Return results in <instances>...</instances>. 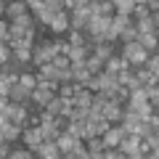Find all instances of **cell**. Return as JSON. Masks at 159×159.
<instances>
[{
    "instance_id": "obj_35",
    "label": "cell",
    "mask_w": 159,
    "mask_h": 159,
    "mask_svg": "<svg viewBox=\"0 0 159 159\" xmlns=\"http://www.w3.org/2000/svg\"><path fill=\"white\" fill-rule=\"evenodd\" d=\"M69 157H72V159H90V151L85 148V151H80V154H69Z\"/></svg>"
},
{
    "instance_id": "obj_37",
    "label": "cell",
    "mask_w": 159,
    "mask_h": 159,
    "mask_svg": "<svg viewBox=\"0 0 159 159\" xmlns=\"http://www.w3.org/2000/svg\"><path fill=\"white\" fill-rule=\"evenodd\" d=\"M151 21H154V27H157V32H159V11L151 13Z\"/></svg>"
},
{
    "instance_id": "obj_12",
    "label": "cell",
    "mask_w": 159,
    "mask_h": 159,
    "mask_svg": "<svg viewBox=\"0 0 159 159\" xmlns=\"http://www.w3.org/2000/svg\"><path fill=\"white\" fill-rule=\"evenodd\" d=\"M40 130H43L45 143H58V138H61V133H64V130L56 127V119H53V122H45V125H40Z\"/></svg>"
},
{
    "instance_id": "obj_24",
    "label": "cell",
    "mask_w": 159,
    "mask_h": 159,
    "mask_svg": "<svg viewBox=\"0 0 159 159\" xmlns=\"http://www.w3.org/2000/svg\"><path fill=\"white\" fill-rule=\"evenodd\" d=\"M133 16H135V21H143V19H151V11H148L146 3H138V6H135V13H133Z\"/></svg>"
},
{
    "instance_id": "obj_22",
    "label": "cell",
    "mask_w": 159,
    "mask_h": 159,
    "mask_svg": "<svg viewBox=\"0 0 159 159\" xmlns=\"http://www.w3.org/2000/svg\"><path fill=\"white\" fill-rule=\"evenodd\" d=\"M135 27H138V34H157V27H154L151 19H143V21H138Z\"/></svg>"
},
{
    "instance_id": "obj_38",
    "label": "cell",
    "mask_w": 159,
    "mask_h": 159,
    "mask_svg": "<svg viewBox=\"0 0 159 159\" xmlns=\"http://www.w3.org/2000/svg\"><path fill=\"white\" fill-rule=\"evenodd\" d=\"M146 159H159V151H151V154H146Z\"/></svg>"
},
{
    "instance_id": "obj_10",
    "label": "cell",
    "mask_w": 159,
    "mask_h": 159,
    "mask_svg": "<svg viewBox=\"0 0 159 159\" xmlns=\"http://www.w3.org/2000/svg\"><path fill=\"white\" fill-rule=\"evenodd\" d=\"M69 19H72V13H69V11H61V13L56 16V21L48 27V29L53 32V37H56V34H61V32H69Z\"/></svg>"
},
{
    "instance_id": "obj_6",
    "label": "cell",
    "mask_w": 159,
    "mask_h": 159,
    "mask_svg": "<svg viewBox=\"0 0 159 159\" xmlns=\"http://www.w3.org/2000/svg\"><path fill=\"white\" fill-rule=\"evenodd\" d=\"M103 119H109V122H111V125H119V122H122V114H125V109L119 106V103H114V101H109L106 103V109H103Z\"/></svg>"
},
{
    "instance_id": "obj_14",
    "label": "cell",
    "mask_w": 159,
    "mask_h": 159,
    "mask_svg": "<svg viewBox=\"0 0 159 159\" xmlns=\"http://www.w3.org/2000/svg\"><path fill=\"white\" fill-rule=\"evenodd\" d=\"M72 74H74V82H77V85H82V88H88V82L96 77V74H93L88 66H74Z\"/></svg>"
},
{
    "instance_id": "obj_5",
    "label": "cell",
    "mask_w": 159,
    "mask_h": 159,
    "mask_svg": "<svg viewBox=\"0 0 159 159\" xmlns=\"http://www.w3.org/2000/svg\"><path fill=\"white\" fill-rule=\"evenodd\" d=\"M53 96H56L53 90H48V88L37 85V90H32V103H34L37 109H45L48 101H53Z\"/></svg>"
},
{
    "instance_id": "obj_31",
    "label": "cell",
    "mask_w": 159,
    "mask_h": 159,
    "mask_svg": "<svg viewBox=\"0 0 159 159\" xmlns=\"http://www.w3.org/2000/svg\"><path fill=\"white\" fill-rule=\"evenodd\" d=\"M103 159H127V154H122L119 148H106L103 151Z\"/></svg>"
},
{
    "instance_id": "obj_34",
    "label": "cell",
    "mask_w": 159,
    "mask_h": 159,
    "mask_svg": "<svg viewBox=\"0 0 159 159\" xmlns=\"http://www.w3.org/2000/svg\"><path fill=\"white\" fill-rule=\"evenodd\" d=\"M148 125H151L154 130H159V111H154L151 117H148Z\"/></svg>"
},
{
    "instance_id": "obj_29",
    "label": "cell",
    "mask_w": 159,
    "mask_h": 159,
    "mask_svg": "<svg viewBox=\"0 0 159 159\" xmlns=\"http://www.w3.org/2000/svg\"><path fill=\"white\" fill-rule=\"evenodd\" d=\"M146 69H148V72H154V74L159 72V53H151V56H148V61H146Z\"/></svg>"
},
{
    "instance_id": "obj_4",
    "label": "cell",
    "mask_w": 159,
    "mask_h": 159,
    "mask_svg": "<svg viewBox=\"0 0 159 159\" xmlns=\"http://www.w3.org/2000/svg\"><path fill=\"white\" fill-rule=\"evenodd\" d=\"M101 138H103V146H106V148H119V143L127 138V133H125L122 125H114L111 130H109L106 135H101Z\"/></svg>"
},
{
    "instance_id": "obj_39",
    "label": "cell",
    "mask_w": 159,
    "mask_h": 159,
    "mask_svg": "<svg viewBox=\"0 0 159 159\" xmlns=\"http://www.w3.org/2000/svg\"><path fill=\"white\" fill-rule=\"evenodd\" d=\"M90 159H103V151H98V154H90Z\"/></svg>"
},
{
    "instance_id": "obj_21",
    "label": "cell",
    "mask_w": 159,
    "mask_h": 159,
    "mask_svg": "<svg viewBox=\"0 0 159 159\" xmlns=\"http://www.w3.org/2000/svg\"><path fill=\"white\" fill-rule=\"evenodd\" d=\"M19 85H24L27 90H37V74L24 72V74H21V80H19Z\"/></svg>"
},
{
    "instance_id": "obj_18",
    "label": "cell",
    "mask_w": 159,
    "mask_h": 159,
    "mask_svg": "<svg viewBox=\"0 0 159 159\" xmlns=\"http://www.w3.org/2000/svg\"><path fill=\"white\" fill-rule=\"evenodd\" d=\"M74 143H77V138H72L69 133H61V138H58V148H61V154H72L74 151Z\"/></svg>"
},
{
    "instance_id": "obj_28",
    "label": "cell",
    "mask_w": 159,
    "mask_h": 159,
    "mask_svg": "<svg viewBox=\"0 0 159 159\" xmlns=\"http://www.w3.org/2000/svg\"><path fill=\"white\" fill-rule=\"evenodd\" d=\"M106 103H109L106 98H103L101 93H96V98H93V106H90V109H93V111H103V109H106Z\"/></svg>"
},
{
    "instance_id": "obj_16",
    "label": "cell",
    "mask_w": 159,
    "mask_h": 159,
    "mask_svg": "<svg viewBox=\"0 0 159 159\" xmlns=\"http://www.w3.org/2000/svg\"><path fill=\"white\" fill-rule=\"evenodd\" d=\"M98 82H101V90H114V88H119L117 74H109V72H101V74H98Z\"/></svg>"
},
{
    "instance_id": "obj_30",
    "label": "cell",
    "mask_w": 159,
    "mask_h": 159,
    "mask_svg": "<svg viewBox=\"0 0 159 159\" xmlns=\"http://www.w3.org/2000/svg\"><path fill=\"white\" fill-rule=\"evenodd\" d=\"M58 96H61V98H74V82L61 85V88H58Z\"/></svg>"
},
{
    "instance_id": "obj_13",
    "label": "cell",
    "mask_w": 159,
    "mask_h": 159,
    "mask_svg": "<svg viewBox=\"0 0 159 159\" xmlns=\"http://www.w3.org/2000/svg\"><path fill=\"white\" fill-rule=\"evenodd\" d=\"M93 51H96V56L101 58L103 64H106V61H111L114 56H119V53H117V45H111V43H101V45H96Z\"/></svg>"
},
{
    "instance_id": "obj_15",
    "label": "cell",
    "mask_w": 159,
    "mask_h": 159,
    "mask_svg": "<svg viewBox=\"0 0 159 159\" xmlns=\"http://www.w3.org/2000/svg\"><path fill=\"white\" fill-rule=\"evenodd\" d=\"M141 143H143L141 135H127L125 141L119 143V151H122V154H133V151H138V148H141Z\"/></svg>"
},
{
    "instance_id": "obj_20",
    "label": "cell",
    "mask_w": 159,
    "mask_h": 159,
    "mask_svg": "<svg viewBox=\"0 0 159 159\" xmlns=\"http://www.w3.org/2000/svg\"><path fill=\"white\" fill-rule=\"evenodd\" d=\"M45 111L53 114V117H61V111H64V98H61V96H53V101H48Z\"/></svg>"
},
{
    "instance_id": "obj_26",
    "label": "cell",
    "mask_w": 159,
    "mask_h": 159,
    "mask_svg": "<svg viewBox=\"0 0 159 159\" xmlns=\"http://www.w3.org/2000/svg\"><path fill=\"white\" fill-rule=\"evenodd\" d=\"M13 27H19V29H34V24H32V16H21V19H16V21H11Z\"/></svg>"
},
{
    "instance_id": "obj_33",
    "label": "cell",
    "mask_w": 159,
    "mask_h": 159,
    "mask_svg": "<svg viewBox=\"0 0 159 159\" xmlns=\"http://www.w3.org/2000/svg\"><path fill=\"white\" fill-rule=\"evenodd\" d=\"M53 66L56 69H72V61H69L66 56H56L53 58Z\"/></svg>"
},
{
    "instance_id": "obj_7",
    "label": "cell",
    "mask_w": 159,
    "mask_h": 159,
    "mask_svg": "<svg viewBox=\"0 0 159 159\" xmlns=\"http://www.w3.org/2000/svg\"><path fill=\"white\" fill-rule=\"evenodd\" d=\"M34 157L37 159H61V148H58V143H43V146L34 151Z\"/></svg>"
},
{
    "instance_id": "obj_23",
    "label": "cell",
    "mask_w": 159,
    "mask_h": 159,
    "mask_svg": "<svg viewBox=\"0 0 159 159\" xmlns=\"http://www.w3.org/2000/svg\"><path fill=\"white\" fill-rule=\"evenodd\" d=\"M88 151L90 154H98V151H106V146H103V138H90V141L85 143Z\"/></svg>"
},
{
    "instance_id": "obj_1",
    "label": "cell",
    "mask_w": 159,
    "mask_h": 159,
    "mask_svg": "<svg viewBox=\"0 0 159 159\" xmlns=\"http://www.w3.org/2000/svg\"><path fill=\"white\" fill-rule=\"evenodd\" d=\"M148 56H151V53H148L146 48L141 45V43H130V45H122V58H127V61H130L135 69L146 66Z\"/></svg>"
},
{
    "instance_id": "obj_32",
    "label": "cell",
    "mask_w": 159,
    "mask_h": 159,
    "mask_svg": "<svg viewBox=\"0 0 159 159\" xmlns=\"http://www.w3.org/2000/svg\"><path fill=\"white\" fill-rule=\"evenodd\" d=\"M148 103L159 111V88H148Z\"/></svg>"
},
{
    "instance_id": "obj_3",
    "label": "cell",
    "mask_w": 159,
    "mask_h": 159,
    "mask_svg": "<svg viewBox=\"0 0 159 159\" xmlns=\"http://www.w3.org/2000/svg\"><path fill=\"white\" fill-rule=\"evenodd\" d=\"M21 141H24V146H27V148L37 151V148L45 143V138H43V130H40V127H27L24 135H21Z\"/></svg>"
},
{
    "instance_id": "obj_36",
    "label": "cell",
    "mask_w": 159,
    "mask_h": 159,
    "mask_svg": "<svg viewBox=\"0 0 159 159\" xmlns=\"http://www.w3.org/2000/svg\"><path fill=\"white\" fill-rule=\"evenodd\" d=\"M146 6H148V11H151V13H157L159 11V0H148Z\"/></svg>"
},
{
    "instance_id": "obj_27",
    "label": "cell",
    "mask_w": 159,
    "mask_h": 159,
    "mask_svg": "<svg viewBox=\"0 0 159 159\" xmlns=\"http://www.w3.org/2000/svg\"><path fill=\"white\" fill-rule=\"evenodd\" d=\"M8 159H34V151L32 148H16Z\"/></svg>"
},
{
    "instance_id": "obj_11",
    "label": "cell",
    "mask_w": 159,
    "mask_h": 159,
    "mask_svg": "<svg viewBox=\"0 0 159 159\" xmlns=\"http://www.w3.org/2000/svg\"><path fill=\"white\" fill-rule=\"evenodd\" d=\"M93 98H96V93L88 90V88H82L80 93H74V109H90Z\"/></svg>"
},
{
    "instance_id": "obj_8",
    "label": "cell",
    "mask_w": 159,
    "mask_h": 159,
    "mask_svg": "<svg viewBox=\"0 0 159 159\" xmlns=\"http://www.w3.org/2000/svg\"><path fill=\"white\" fill-rule=\"evenodd\" d=\"M3 11H6V16H11V21H16V19L27 16L29 6L27 3H3Z\"/></svg>"
},
{
    "instance_id": "obj_25",
    "label": "cell",
    "mask_w": 159,
    "mask_h": 159,
    "mask_svg": "<svg viewBox=\"0 0 159 159\" xmlns=\"http://www.w3.org/2000/svg\"><path fill=\"white\" fill-rule=\"evenodd\" d=\"M27 6H29V11H32L34 16H40V13L45 11V0H27Z\"/></svg>"
},
{
    "instance_id": "obj_19",
    "label": "cell",
    "mask_w": 159,
    "mask_h": 159,
    "mask_svg": "<svg viewBox=\"0 0 159 159\" xmlns=\"http://www.w3.org/2000/svg\"><path fill=\"white\" fill-rule=\"evenodd\" d=\"M85 66L90 69L93 74H101V72H106V64H103L101 58L96 56V53H93V56H88V61H85Z\"/></svg>"
},
{
    "instance_id": "obj_17",
    "label": "cell",
    "mask_w": 159,
    "mask_h": 159,
    "mask_svg": "<svg viewBox=\"0 0 159 159\" xmlns=\"http://www.w3.org/2000/svg\"><path fill=\"white\" fill-rule=\"evenodd\" d=\"M66 43H69L72 48H82V45H88V37H85L82 32H74V29H69V32H66Z\"/></svg>"
},
{
    "instance_id": "obj_9",
    "label": "cell",
    "mask_w": 159,
    "mask_h": 159,
    "mask_svg": "<svg viewBox=\"0 0 159 159\" xmlns=\"http://www.w3.org/2000/svg\"><path fill=\"white\" fill-rule=\"evenodd\" d=\"M135 6H138V0H114V11H117V16H125V19H133Z\"/></svg>"
},
{
    "instance_id": "obj_2",
    "label": "cell",
    "mask_w": 159,
    "mask_h": 159,
    "mask_svg": "<svg viewBox=\"0 0 159 159\" xmlns=\"http://www.w3.org/2000/svg\"><path fill=\"white\" fill-rule=\"evenodd\" d=\"M24 135V127L16 122H0V141L3 143H13Z\"/></svg>"
}]
</instances>
